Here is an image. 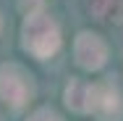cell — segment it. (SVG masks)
I'll use <instances>...</instances> for the list:
<instances>
[{
	"instance_id": "obj_1",
	"label": "cell",
	"mask_w": 123,
	"mask_h": 121,
	"mask_svg": "<svg viewBox=\"0 0 123 121\" xmlns=\"http://www.w3.org/2000/svg\"><path fill=\"white\" fill-rule=\"evenodd\" d=\"M21 45L34 58H50L60 48V29L45 11H31L21 24Z\"/></svg>"
},
{
	"instance_id": "obj_2",
	"label": "cell",
	"mask_w": 123,
	"mask_h": 121,
	"mask_svg": "<svg viewBox=\"0 0 123 121\" xmlns=\"http://www.w3.org/2000/svg\"><path fill=\"white\" fill-rule=\"evenodd\" d=\"M31 97V82L18 66L5 63L0 66V103L11 108H21Z\"/></svg>"
},
{
	"instance_id": "obj_3",
	"label": "cell",
	"mask_w": 123,
	"mask_h": 121,
	"mask_svg": "<svg viewBox=\"0 0 123 121\" xmlns=\"http://www.w3.org/2000/svg\"><path fill=\"white\" fill-rule=\"evenodd\" d=\"M74 55L76 63L86 71H97L105 66L107 61V45L99 40V34H92V32H81L74 42Z\"/></svg>"
},
{
	"instance_id": "obj_4",
	"label": "cell",
	"mask_w": 123,
	"mask_h": 121,
	"mask_svg": "<svg viewBox=\"0 0 123 121\" xmlns=\"http://www.w3.org/2000/svg\"><path fill=\"white\" fill-rule=\"evenodd\" d=\"M92 113L102 121H121L123 119V97L113 84H94Z\"/></svg>"
},
{
	"instance_id": "obj_5",
	"label": "cell",
	"mask_w": 123,
	"mask_h": 121,
	"mask_svg": "<svg viewBox=\"0 0 123 121\" xmlns=\"http://www.w3.org/2000/svg\"><path fill=\"white\" fill-rule=\"evenodd\" d=\"M63 97H66V105H68L74 113H89V111H92V100H94V87H89V84L74 79V82L66 87Z\"/></svg>"
},
{
	"instance_id": "obj_6",
	"label": "cell",
	"mask_w": 123,
	"mask_h": 121,
	"mask_svg": "<svg viewBox=\"0 0 123 121\" xmlns=\"http://www.w3.org/2000/svg\"><path fill=\"white\" fill-rule=\"evenodd\" d=\"M89 8L97 13V19L123 21V0H89Z\"/></svg>"
},
{
	"instance_id": "obj_7",
	"label": "cell",
	"mask_w": 123,
	"mask_h": 121,
	"mask_svg": "<svg viewBox=\"0 0 123 121\" xmlns=\"http://www.w3.org/2000/svg\"><path fill=\"white\" fill-rule=\"evenodd\" d=\"M26 121H63V119H60L52 108H37V111H34Z\"/></svg>"
},
{
	"instance_id": "obj_8",
	"label": "cell",
	"mask_w": 123,
	"mask_h": 121,
	"mask_svg": "<svg viewBox=\"0 0 123 121\" xmlns=\"http://www.w3.org/2000/svg\"><path fill=\"white\" fill-rule=\"evenodd\" d=\"M45 3H47V0H18V5L24 8L26 13H31V11H42Z\"/></svg>"
},
{
	"instance_id": "obj_9",
	"label": "cell",
	"mask_w": 123,
	"mask_h": 121,
	"mask_svg": "<svg viewBox=\"0 0 123 121\" xmlns=\"http://www.w3.org/2000/svg\"><path fill=\"white\" fill-rule=\"evenodd\" d=\"M0 32H3V16H0Z\"/></svg>"
},
{
	"instance_id": "obj_10",
	"label": "cell",
	"mask_w": 123,
	"mask_h": 121,
	"mask_svg": "<svg viewBox=\"0 0 123 121\" xmlns=\"http://www.w3.org/2000/svg\"><path fill=\"white\" fill-rule=\"evenodd\" d=\"M0 121H3V116H0Z\"/></svg>"
}]
</instances>
